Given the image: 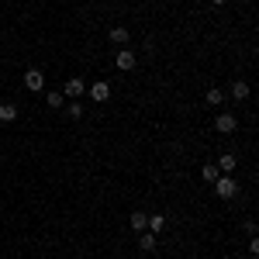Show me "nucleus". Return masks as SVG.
Returning <instances> with one entry per match:
<instances>
[{
	"mask_svg": "<svg viewBox=\"0 0 259 259\" xmlns=\"http://www.w3.org/2000/svg\"><path fill=\"white\" fill-rule=\"evenodd\" d=\"M211 187H214V194H218L221 200H232L235 194H239V183H235V177H225V173H221V177L214 180Z\"/></svg>",
	"mask_w": 259,
	"mask_h": 259,
	"instance_id": "nucleus-1",
	"label": "nucleus"
},
{
	"mask_svg": "<svg viewBox=\"0 0 259 259\" xmlns=\"http://www.w3.org/2000/svg\"><path fill=\"white\" fill-rule=\"evenodd\" d=\"M59 94H62V97H69V100H80L83 94H87V83H83L80 76H69V80H66V87H62Z\"/></svg>",
	"mask_w": 259,
	"mask_h": 259,
	"instance_id": "nucleus-2",
	"label": "nucleus"
},
{
	"mask_svg": "<svg viewBox=\"0 0 259 259\" xmlns=\"http://www.w3.org/2000/svg\"><path fill=\"white\" fill-rule=\"evenodd\" d=\"M235 128H239V121H235V114H228V111L214 118V132H221V135H232Z\"/></svg>",
	"mask_w": 259,
	"mask_h": 259,
	"instance_id": "nucleus-3",
	"label": "nucleus"
},
{
	"mask_svg": "<svg viewBox=\"0 0 259 259\" xmlns=\"http://www.w3.org/2000/svg\"><path fill=\"white\" fill-rule=\"evenodd\" d=\"M24 87L35 90V94L45 90V73H41V69H28V73H24Z\"/></svg>",
	"mask_w": 259,
	"mask_h": 259,
	"instance_id": "nucleus-4",
	"label": "nucleus"
},
{
	"mask_svg": "<svg viewBox=\"0 0 259 259\" xmlns=\"http://www.w3.org/2000/svg\"><path fill=\"white\" fill-rule=\"evenodd\" d=\"M118 69L121 73H132V69H135V52H132V49H118Z\"/></svg>",
	"mask_w": 259,
	"mask_h": 259,
	"instance_id": "nucleus-5",
	"label": "nucleus"
},
{
	"mask_svg": "<svg viewBox=\"0 0 259 259\" xmlns=\"http://www.w3.org/2000/svg\"><path fill=\"white\" fill-rule=\"evenodd\" d=\"M87 94H90V100H97V104H104V100L111 97V87H107L104 80H97L94 87H87Z\"/></svg>",
	"mask_w": 259,
	"mask_h": 259,
	"instance_id": "nucleus-6",
	"label": "nucleus"
},
{
	"mask_svg": "<svg viewBox=\"0 0 259 259\" xmlns=\"http://www.w3.org/2000/svg\"><path fill=\"white\" fill-rule=\"evenodd\" d=\"M214 166H218V169L225 173V177H232V173H235V166H239V159H235L232 152H225V156H221V159L214 162Z\"/></svg>",
	"mask_w": 259,
	"mask_h": 259,
	"instance_id": "nucleus-7",
	"label": "nucleus"
},
{
	"mask_svg": "<svg viewBox=\"0 0 259 259\" xmlns=\"http://www.w3.org/2000/svg\"><path fill=\"white\" fill-rule=\"evenodd\" d=\"M156 245H159V242H156V232L145 228V232L139 235V249H142V252H156Z\"/></svg>",
	"mask_w": 259,
	"mask_h": 259,
	"instance_id": "nucleus-8",
	"label": "nucleus"
},
{
	"mask_svg": "<svg viewBox=\"0 0 259 259\" xmlns=\"http://www.w3.org/2000/svg\"><path fill=\"white\" fill-rule=\"evenodd\" d=\"M0 121H4V124L18 121V104H0Z\"/></svg>",
	"mask_w": 259,
	"mask_h": 259,
	"instance_id": "nucleus-9",
	"label": "nucleus"
},
{
	"mask_svg": "<svg viewBox=\"0 0 259 259\" xmlns=\"http://www.w3.org/2000/svg\"><path fill=\"white\" fill-rule=\"evenodd\" d=\"M45 104H49L52 111H59V107H66V97H62L59 90H49V94H45Z\"/></svg>",
	"mask_w": 259,
	"mask_h": 259,
	"instance_id": "nucleus-10",
	"label": "nucleus"
},
{
	"mask_svg": "<svg viewBox=\"0 0 259 259\" xmlns=\"http://www.w3.org/2000/svg\"><path fill=\"white\" fill-rule=\"evenodd\" d=\"M128 38H132V35H128V28H124V24L111 28V41H114V45H128Z\"/></svg>",
	"mask_w": 259,
	"mask_h": 259,
	"instance_id": "nucleus-11",
	"label": "nucleus"
},
{
	"mask_svg": "<svg viewBox=\"0 0 259 259\" xmlns=\"http://www.w3.org/2000/svg\"><path fill=\"white\" fill-rule=\"evenodd\" d=\"M145 228H149V232H156V235H159L162 228H166V218H162V214H149V221H145Z\"/></svg>",
	"mask_w": 259,
	"mask_h": 259,
	"instance_id": "nucleus-12",
	"label": "nucleus"
},
{
	"mask_svg": "<svg viewBox=\"0 0 259 259\" xmlns=\"http://www.w3.org/2000/svg\"><path fill=\"white\" fill-rule=\"evenodd\" d=\"M232 97H235V100H245V97H249V83H245V80H235V83H232Z\"/></svg>",
	"mask_w": 259,
	"mask_h": 259,
	"instance_id": "nucleus-13",
	"label": "nucleus"
},
{
	"mask_svg": "<svg viewBox=\"0 0 259 259\" xmlns=\"http://www.w3.org/2000/svg\"><path fill=\"white\" fill-rule=\"evenodd\" d=\"M145 221H149V214H145V211H135V214L128 218V225H132L135 232H145Z\"/></svg>",
	"mask_w": 259,
	"mask_h": 259,
	"instance_id": "nucleus-14",
	"label": "nucleus"
},
{
	"mask_svg": "<svg viewBox=\"0 0 259 259\" xmlns=\"http://www.w3.org/2000/svg\"><path fill=\"white\" fill-rule=\"evenodd\" d=\"M200 177L207 180V183H214V180L221 177V169H218V166H214V162H204V169H200Z\"/></svg>",
	"mask_w": 259,
	"mask_h": 259,
	"instance_id": "nucleus-15",
	"label": "nucleus"
},
{
	"mask_svg": "<svg viewBox=\"0 0 259 259\" xmlns=\"http://www.w3.org/2000/svg\"><path fill=\"white\" fill-rule=\"evenodd\" d=\"M66 114H69L73 121L83 118V104H80V100H69V104H66Z\"/></svg>",
	"mask_w": 259,
	"mask_h": 259,
	"instance_id": "nucleus-16",
	"label": "nucleus"
},
{
	"mask_svg": "<svg viewBox=\"0 0 259 259\" xmlns=\"http://www.w3.org/2000/svg\"><path fill=\"white\" fill-rule=\"evenodd\" d=\"M207 104H225V90L211 87V90H207Z\"/></svg>",
	"mask_w": 259,
	"mask_h": 259,
	"instance_id": "nucleus-17",
	"label": "nucleus"
},
{
	"mask_svg": "<svg viewBox=\"0 0 259 259\" xmlns=\"http://www.w3.org/2000/svg\"><path fill=\"white\" fill-rule=\"evenodd\" d=\"M249 252H252V256H259V239H256V235L249 239Z\"/></svg>",
	"mask_w": 259,
	"mask_h": 259,
	"instance_id": "nucleus-18",
	"label": "nucleus"
},
{
	"mask_svg": "<svg viewBox=\"0 0 259 259\" xmlns=\"http://www.w3.org/2000/svg\"><path fill=\"white\" fill-rule=\"evenodd\" d=\"M211 4H214V7H221V4H225V0H211Z\"/></svg>",
	"mask_w": 259,
	"mask_h": 259,
	"instance_id": "nucleus-19",
	"label": "nucleus"
},
{
	"mask_svg": "<svg viewBox=\"0 0 259 259\" xmlns=\"http://www.w3.org/2000/svg\"><path fill=\"white\" fill-rule=\"evenodd\" d=\"M239 4H249V0H239Z\"/></svg>",
	"mask_w": 259,
	"mask_h": 259,
	"instance_id": "nucleus-20",
	"label": "nucleus"
},
{
	"mask_svg": "<svg viewBox=\"0 0 259 259\" xmlns=\"http://www.w3.org/2000/svg\"><path fill=\"white\" fill-rule=\"evenodd\" d=\"M0 162H4V156H0Z\"/></svg>",
	"mask_w": 259,
	"mask_h": 259,
	"instance_id": "nucleus-21",
	"label": "nucleus"
}]
</instances>
